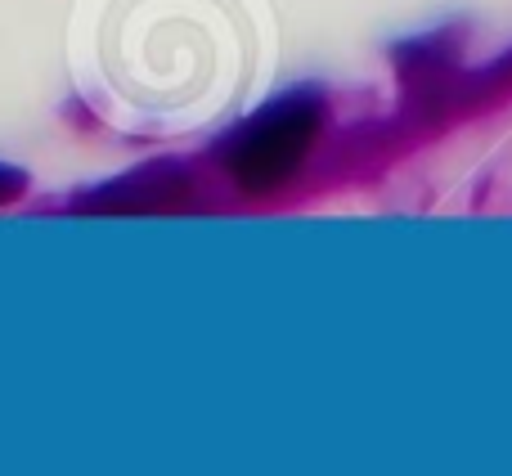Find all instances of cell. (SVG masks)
<instances>
[{"instance_id":"1","label":"cell","mask_w":512,"mask_h":476,"mask_svg":"<svg viewBox=\"0 0 512 476\" xmlns=\"http://www.w3.org/2000/svg\"><path fill=\"white\" fill-rule=\"evenodd\" d=\"M319 131V99L292 95L283 104L265 108L261 117H252L225 149V167L248 194L274 189L301 167L310 140Z\"/></svg>"},{"instance_id":"2","label":"cell","mask_w":512,"mask_h":476,"mask_svg":"<svg viewBox=\"0 0 512 476\" xmlns=\"http://www.w3.org/2000/svg\"><path fill=\"white\" fill-rule=\"evenodd\" d=\"M23 194H27V171H23V167H9V162H0V207L18 203Z\"/></svg>"}]
</instances>
